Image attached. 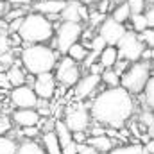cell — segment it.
Listing matches in <instances>:
<instances>
[{
	"label": "cell",
	"mask_w": 154,
	"mask_h": 154,
	"mask_svg": "<svg viewBox=\"0 0 154 154\" xmlns=\"http://www.w3.org/2000/svg\"><path fill=\"white\" fill-rule=\"evenodd\" d=\"M90 113L97 124L120 131L134 113V99L122 86L106 88L91 100Z\"/></svg>",
	"instance_id": "1"
},
{
	"label": "cell",
	"mask_w": 154,
	"mask_h": 154,
	"mask_svg": "<svg viewBox=\"0 0 154 154\" xmlns=\"http://www.w3.org/2000/svg\"><path fill=\"white\" fill-rule=\"evenodd\" d=\"M59 52L54 47H48L47 43L36 45H25L20 52V63L27 74L41 75L48 74L57 66Z\"/></svg>",
	"instance_id": "2"
},
{
	"label": "cell",
	"mask_w": 154,
	"mask_h": 154,
	"mask_svg": "<svg viewBox=\"0 0 154 154\" xmlns=\"http://www.w3.org/2000/svg\"><path fill=\"white\" fill-rule=\"evenodd\" d=\"M56 29L52 22L39 13H29L23 18V25L20 27L18 34L23 39L25 45H36V43H47L56 38Z\"/></svg>",
	"instance_id": "3"
},
{
	"label": "cell",
	"mask_w": 154,
	"mask_h": 154,
	"mask_svg": "<svg viewBox=\"0 0 154 154\" xmlns=\"http://www.w3.org/2000/svg\"><path fill=\"white\" fill-rule=\"evenodd\" d=\"M151 63H147V61H136V63H133L129 68H127V72L122 75V82H120V86L122 88H125L131 95H140V93H143L145 91V86H147V82H149V79H151Z\"/></svg>",
	"instance_id": "4"
},
{
	"label": "cell",
	"mask_w": 154,
	"mask_h": 154,
	"mask_svg": "<svg viewBox=\"0 0 154 154\" xmlns=\"http://www.w3.org/2000/svg\"><path fill=\"white\" fill-rule=\"evenodd\" d=\"M82 38V25L81 23H72V22H63L61 27L56 31V38L52 39V47L59 54H68V50L79 43Z\"/></svg>",
	"instance_id": "5"
},
{
	"label": "cell",
	"mask_w": 154,
	"mask_h": 154,
	"mask_svg": "<svg viewBox=\"0 0 154 154\" xmlns=\"http://www.w3.org/2000/svg\"><path fill=\"white\" fill-rule=\"evenodd\" d=\"M116 48H118V57L120 59H125L129 63H136V61H142V54L147 48V45L140 38V34H136L133 31H127L125 36L116 45Z\"/></svg>",
	"instance_id": "6"
},
{
	"label": "cell",
	"mask_w": 154,
	"mask_h": 154,
	"mask_svg": "<svg viewBox=\"0 0 154 154\" xmlns=\"http://www.w3.org/2000/svg\"><path fill=\"white\" fill-rule=\"evenodd\" d=\"M90 120H91V113H90V106H74L66 109L65 115V122L70 127L72 133H79V131H88L90 129Z\"/></svg>",
	"instance_id": "7"
},
{
	"label": "cell",
	"mask_w": 154,
	"mask_h": 154,
	"mask_svg": "<svg viewBox=\"0 0 154 154\" xmlns=\"http://www.w3.org/2000/svg\"><path fill=\"white\" fill-rule=\"evenodd\" d=\"M11 104L14 106V109H27V108H36L38 106L39 97L36 95L32 86H18L11 90Z\"/></svg>",
	"instance_id": "8"
},
{
	"label": "cell",
	"mask_w": 154,
	"mask_h": 154,
	"mask_svg": "<svg viewBox=\"0 0 154 154\" xmlns=\"http://www.w3.org/2000/svg\"><path fill=\"white\" fill-rule=\"evenodd\" d=\"M125 32H127V25L116 22L113 16L106 18V22L99 27V36L106 39V43L109 47H116L120 43V39L125 36Z\"/></svg>",
	"instance_id": "9"
},
{
	"label": "cell",
	"mask_w": 154,
	"mask_h": 154,
	"mask_svg": "<svg viewBox=\"0 0 154 154\" xmlns=\"http://www.w3.org/2000/svg\"><path fill=\"white\" fill-rule=\"evenodd\" d=\"M34 91L39 99H45V100H50L56 93V88H57V79L52 72L48 74H41L36 75V82H34Z\"/></svg>",
	"instance_id": "10"
},
{
	"label": "cell",
	"mask_w": 154,
	"mask_h": 154,
	"mask_svg": "<svg viewBox=\"0 0 154 154\" xmlns=\"http://www.w3.org/2000/svg\"><path fill=\"white\" fill-rule=\"evenodd\" d=\"M102 82V77L100 75H91V74H86V75L81 77V81L77 82V86L74 88V95H75L77 100H84L88 97H91V93L100 86Z\"/></svg>",
	"instance_id": "11"
},
{
	"label": "cell",
	"mask_w": 154,
	"mask_h": 154,
	"mask_svg": "<svg viewBox=\"0 0 154 154\" xmlns=\"http://www.w3.org/2000/svg\"><path fill=\"white\" fill-rule=\"evenodd\" d=\"M11 120L14 125L25 129V127H36L41 124V115L38 113L36 108H27V109H14Z\"/></svg>",
	"instance_id": "12"
},
{
	"label": "cell",
	"mask_w": 154,
	"mask_h": 154,
	"mask_svg": "<svg viewBox=\"0 0 154 154\" xmlns=\"http://www.w3.org/2000/svg\"><path fill=\"white\" fill-rule=\"evenodd\" d=\"M65 5H66V2H61V0H38L32 5V13H39V14H45V16L61 14Z\"/></svg>",
	"instance_id": "13"
},
{
	"label": "cell",
	"mask_w": 154,
	"mask_h": 154,
	"mask_svg": "<svg viewBox=\"0 0 154 154\" xmlns=\"http://www.w3.org/2000/svg\"><path fill=\"white\" fill-rule=\"evenodd\" d=\"M81 77L82 75H81V70H79L77 65L66 68V70H56V79H57V82L65 84L66 88H75L77 82L81 81Z\"/></svg>",
	"instance_id": "14"
},
{
	"label": "cell",
	"mask_w": 154,
	"mask_h": 154,
	"mask_svg": "<svg viewBox=\"0 0 154 154\" xmlns=\"http://www.w3.org/2000/svg\"><path fill=\"white\" fill-rule=\"evenodd\" d=\"M88 143H90L93 149H97L100 154L111 152L116 147V140L111 138V136H108V134H104V136H90V138H88Z\"/></svg>",
	"instance_id": "15"
},
{
	"label": "cell",
	"mask_w": 154,
	"mask_h": 154,
	"mask_svg": "<svg viewBox=\"0 0 154 154\" xmlns=\"http://www.w3.org/2000/svg\"><path fill=\"white\" fill-rule=\"evenodd\" d=\"M41 145L47 151V154H63V147L61 142L56 134V131H48L41 134Z\"/></svg>",
	"instance_id": "16"
},
{
	"label": "cell",
	"mask_w": 154,
	"mask_h": 154,
	"mask_svg": "<svg viewBox=\"0 0 154 154\" xmlns=\"http://www.w3.org/2000/svg\"><path fill=\"white\" fill-rule=\"evenodd\" d=\"M81 2L68 0L63 13H61V22H72V23H81Z\"/></svg>",
	"instance_id": "17"
},
{
	"label": "cell",
	"mask_w": 154,
	"mask_h": 154,
	"mask_svg": "<svg viewBox=\"0 0 154 154\" xmlns=\"http://www.w3.org/2000/svg\"><path fill=\"white\" fill-rule=\"evenodd\" d=\"M54 131H56V134L61 142V147H66L68 143L74 142V133L70 131V127L66 125L65 120H56V129Z\"/></svg>",
	"instance_id": "18"
},
{
	"label": "cell",
	"mask_w": 154,
	"mask_h": 154,
	"mask_svg": "<svg viewBox=\"0 0 154 154\" xmlns=\"http://www.w3.org/2000/svg\"><path fill=\"white\" fill-rule=\"evenodd\" d=\"M118 48L116 47H106L104 50H102V54H100V57H99V63L104 66V68H113L116 63H118Z\"/></svg>",
	"instance_id": "19"
},
{
	"label": "cell",
	"mask_w": 154,
	"mask_h": 154,
	"mask_svg": "<svg viewBox=\"0 0 154 154\" xmlns=\"http://www.w3.org/2000/svg\"><path fill=\"white\" fill-rule=\"evenodd\" d=\"M7 77H9V82L13 88H18V86H23L27 82V72L20 68V65H13L9 70H7Z\"/></svg>",
	"instance_id": "20"
},
{
	"label": "cell",
	"mask_w": 154,
	"mask_h": 154,
	"mask_svg": "<svg viewBox=\"0 0 154 154\" xmlns=\"http://www.w3.org/2000/svg\"><path fill=\"white\" fill-rule=\"evenodd\" d=\"M147 29H151V27H149V22H147L145 13H142V14H133V16H131V25H127V31H133V32H136V34H143Z\"/></svg>",
	"instance_id": "21"
},
{
	"label": "cell",
	"mask_w": 154,
	"mask_h": 154,
	"mask_svg": "<svg viewBox=\"0 0 154 154\" xmlns=\"http://www.w3.org/2000/svg\"><path fill=\"white\" fill-rule=\"evenodd\" d=\"M16 154H47V151L43 149V145L38 143L36 140H25V142L18 143Z\"/></svg>",
	"instance_id": "22"
},
{
	"label": "cell",
	"mask_w": 154,
	"mask_h": 154,
	"mask_svg": "<svg viewBox=\"0 0 154 154\" xmlns=\"http://www.w3.org/2000/svg\"><path fill=\"white\" fill-rule=\"evenodd\" d=\"M108 154H149L145 145L142 143H125V145H116L111 152Z\"/></svg>",
	"instance_id": "23"
},
{
	"label": "cell",
	"mask_w": 154,
	"mask_h": 154,
	"mask_svg": "<svg viewBox=\"0 0 154 154\" xmlns=\"http://www.w3.org/2000/svg\"><path fill=\"white\" fill-rule=\"evenodd\" d=\"M111 16L115 18L116 22H120V23H125L127 20H131L133 13H131L129 4H127V2H124V4H120V5H115V7H113V13H111Z\"/></svg>",
	"instance_id": "24"
},
{
	"label": "cell",
	"mask_w": 154,
	"mask_h": 154,
	"mask_svg": "<svg viewBox=\"0 0 154 154\" xmlns=\"http://www.w3.org/2000/svg\"><path fill=\"white\" fill-rule=\"evenodd\" d=\"M88 54H90V48H88V47H84V45L79 41V43H75V45L68 50V54H66V56H70L75 63H84V61H86V57H88Z\"/></svg>",
	"instance_id": "25"
},
{
	"label": "cell",
	"mask_w": 154,
	"mask_h": 154,
	"mask_svg": "<svg viewBox=\"0 0 154 154\" xmlns=\"http://www.w3.org/2000/svg\"><path fill=\"white\" fill-rule=\"evenodd\" d=\"M18 143L11 136H0V154H16Z\"/></svg>",
	"instance_id": "26"
},
{
	"label": "cell",
	"mask_w": 154,
	"mask_h": 154,
	"mask_svg": "<svg viewBox=\"0 0 154 154\" xmlns=\"http://www.w3.org/2000/svg\"><path fill=\"white\" fill-rule=\"evenodd\" d=\"M102 82L108 86V88H116V86H120V82H122V75L116 72V70H106L104 74H102Z\"/></svg>",
	"instance_id": "27"
},
{
	"label": "cell",
	"mask_w": 154,
	"mask_h": 154,
	"mask_svg": "<svg viewBox=\"0 0 154 154\" xmlns=\"http://www.w3.org/2000/svg\"><path fill=\"white\" fill-rule=\"evenodd\" d=\"M143 102H145V108H149V109L154 113V75L149 79V82H147V86H145Z\"/></svg>",
	"instance_id": "28"
},
{
	"label": "cell",
	"mask_w": 154,
	"mask_h": 154,
	"mask_svg": "<svg viewBox=\"0 0 154 154\" xmlns=\"http://www.w3.org/2000/svg\"><path fill=\"white\" fill-rule=\"evenodd\" d=\"M29 13H27V9L25 7H20V5H14L11 11H7V14H5V22L9 23V22H13V20H18V18H25Z\"/></svg>",
	"instance_id": "29"
},
{
	"label": "cell",
	"mask_w": 154,
	"mask_h": 154,
	"mask_svg": "<svg viewBox=\"0 0 154 154\" xmlns=\"http://www.w3.org/2000/svg\"><path fill=\"white\" fill-rule=\"evenodd\" d=\"M140 124H142V125H145L149 131L154 129V113L149 109V108H145V109L140 113Z\"/></svg>",
	"instance_id": "30"
},
{
	"label": "cell",
	"mask_w": 154,
	"mask_h": 154,
	"mask_svg": "<svg viewBox=\"0 0 154 154\" xmlns=\"http://www.w3.org/2000/svg\"><path fill=\"white\" fill-rule=\"evenodd\" d=\"M108 47V43H106V39L102 38V36H93V38L90 39V50H93V52H99V54H102V50Z\"/></svg>",
	"instance_id": "31"
},
{
	"label": "cell",
	"mask_w": 154,
	"mask_h": 154,
	"mask_svg": "<svg viewBox=\"0 0 154 154\" xmlns=\"http://www.w3.org/2000/svg\"><path fill=\"white\" fill-rule=\"evenodd\" d=\"M133 14H142L147 11V0H127Z\"/></svg>",
	"instance_id": "32"
},
{
	"label": "cell",
	"mask_w": 154,
	"mask_h": 154,
	"mask_svg": "<svg viewBox=\"0 0 154 154\" xmlns=\"http://www.w3.org/2000/svg\"><path fill=\"white\" fill-rule=\"evenodd\" d=\"M90 23H91V27H100L104 22H106V14L104 13H99V11H93L91 14H90V20H88Z\"/></svg>",
	"instance_id": "33"
},
{
	"label": "cell",
	"mask_w": 154,
	"mask_h": 154,
	"mask_svg": "<svg viewBox=\"0 0 154 154\" xmlns=\"http://www.w3.org/2000/svg\"><path fill=\"white\" fill-rule=\"evenodd\" d=\"M0 65L9 70L13 65H16V61H14V57H13L11 52H5V54H0Z\"/></svg>",
	"instance_id": "34"
},
{
	"label": "cell",
	"mask_w": 154,
	"mask_h": 154,
	"mask_svg": "<svg viewBox=\"0 0 154 154\" xmlns=\"http://www.w3.org/2000/svg\"><path fill=\"white\" fill-rule=\"evenodd\" d=\"M9 48H11V38L5 32H0V54L9 52Z\"/></svg>",
	"instance_id": "35"
},
{
	"label": "cell",
	"mask_w": 154,
	"mask_h": 154,
	"mask_svg": "<svg viewBox=\"0 0 154 154\" xmlns=\"http://www.w3.org/2000/svg\"><path fill=\"white\" fill-rule=\"evenodd\" d=\"M140 38L143 39V43H145L149 48L154 50V29H147L143 34H140Z\"/></svg>",
	"instance_id": "36"
},
{
	"label": "cell",
	"mask_w": 154,
	"mask_h": 154,
	"mask_svg": "<svg viewBox=\"0 0 154 154\" xmlns=\"http://www.w3.org/2000/svg\"><path fill=\"white\" fill-rule=\"evenodd\" d=\"M39 134V127H25L22 129V136H25L27 140H36V136Z\"/></svg>",
	"instance_id": "37"
},
{
	"label": "cell",
	"mask_w": 154,
	"mask_h": 154,
	"mask_svg": "<svg viewBox=\"0 0 154 154\" xmlns=\"http://www.w3.org/2000/svg\"><path fill=\"white\" fill-rule=\"evenodd\" d=\"M11 122L7 116H0V136H5V133L11 131Z\"/></svg>",
	"instance_id": "38"
},
{
	"label": "cell",
	"mask_w": 154,
	"mask_h": 154,
	"mask_svg": "<svg viewBox=\"0 0 154 154\" xmlns=\"http://www.w3.org/2000/svg\"><path fill=\"white\" fill-rule=\"evenodd\" d=\"M106 70H108V68H104L100 63H95V65H91V66L88 68V74H91V75H102Z\"/></svg>",
	"instance_id": "39"
},
{
	"label": "cell",
	"mask_w": 154,
	"mask_h": 154,
	"mask_svg": "<svg viewBox=\"0 0 154 154\" xmlns=\"http://www.w3.org/2000/svg\"><path fill=\"white\" fill-rule=\"evenodd\" d=\"M88 138H90V136H88V133H84V131L74 133V142L79 143V145H81V143H88Z\"/></svg>",
	"instance_id": "40"
},
{
	"label": "cell",
	"mask_w": 154,
	"mask_h": 154,
	"mask_svg": "<svg viewBox=\"0 0 154 154\" xmlns=\"http://www.w3.org/2000/svg\"><path fill=\"white\" fill-rule=\"evenodd\" d=\"M79 154H100L97 149H93L90 143H81L79 145Z\"/></svg>",
	"instance_id": "41"
},
{
	"label": "cell",
	"mask_w": 154,
	"mask_h": 154,
	"mask_svg": "<svg viewBox=\"0 0 154 154\" xmlns=\"http://www.w3.org/2000/svg\"><path fill=\"white\" fill-rule=\"evenodd\" d=\"M63 154H79V143L72 142L66 147H63Z\"/></svg>",
	"instance_id": "42"
},
{
	"label": "cell",
	"mask_w": 154,
	"mask_h": 154,
	"mask_svg": "<svg viewBox=\"0 0 154 154\" xmlns=\"http://www.w3.org/2000/svg\"><path fill=\"white\" fill-rule=\"evenodd\" d=\"M0 88H13L11 82H9L7 72H0Z\"/></svg>",
	"instance_id": "43"
},
{
	"label": "cell",
	"mask_w": 154,
	"mask_h": 154,
	"mask_svg": "<svg viewBox=\"0 0 154 154\" xmlns=\"http://www.w3.org/2000/svg\"><path fill=\"white\" fill-rule=\"evenodd\" d=\"M145 16H147L149 27H151V29H154V5H152V7H149V9L145 11Z\"/></svg>",
	"instance_id": "44"
},
{
	"label": "cell",
	"mask_w": 154,
	"mask_h": 154,
	"mask_svg": "<svg viewBox=\"0 0 154 154\" xmlns=\"http://www.w3.org/2000/svg\"><path fill=\"white\" fill-rule=\"evenodd\" d=\"M108 7H109V0H100V2L97 4V11H99V13H104V14H106Z\"/></svg>",
	"instance_id": "45"
},
{
	"label": "cell",
	"mask_w": 154,
	"mask_h": 154,
	"mask_svg": "<svg viewBox=\"0 0 154 154\" xmlns=\"http://www.w3.org/2000/svg\"><path fill=\"white\" fill-rule=\"evenodd\" d=\"M13 5H20V7H25V5H31L32 0H9Z\"/></svg>",
	"instance_id": "46"
},
{
	"label": "cell",
	"mask_w": 154,
	"mask_h": 154,
	"mask_svg": "<svg viewBox=\"0 0 154 154\" xmlns=\"http://www.w3.org/2000/svg\"><path fill=\"white\" fill-rule=\"evenodd\" d=\"M7 14V2H0V20L5 18Z\"/></svg>",
	"instance_id": "47"
},
{
	"label": "cell",
	"mask_w": 154,
	"mask_h": 154,
	"mask_svg": "<svg viewBox=\"0 0 154 154\" xmlns=\"http://www.w3.org/2000/svg\"><path fill=\"white\" fill-rule=\"evenodd\" d=\"M145 149H147V152L149 154H154V138H151V140L145 143Z\"/></svg>",
	"instance_id": "48"
},
{
	"label": "cell",
	"mask_w": 154,
	"mask_h": 154,
	"mask_svg": "<svg viewBox=\"0 0 154 154\" xmlns=\"http://www.w3.org/2000/svg\"><path fill=\"white\" fill-rule=\"evenodd\" d=\"M100 0H81V4H84V5H97Z\"/></svg>",
	"instance_id": "49"
},
{
	"label": "cell",
	"mask_w": 154,
	"mask_h": 154,
	"mask_svg": "<svg viewBox=\"0 0 154 154\" xmlns=\"http://www.w3.org/2000/svg\"><path fill=\"white\" fill-rule=\"evenodd\" d=\"M151 68H152V70H154V57H152V59H151Z\"/></svg>",
	"instance_id": "50"
},
{
	"label": "cell",
	"mask_w": 154,
	"mask_h": 154,
	"mask_svg": "<svg viewBox=\"0 0 154 154\" xmlns=\"http://www.w3.org/2000/svg\"><path fill=\"white\" fill-rule=\"evenodd\" d=\"M147 4H152L154 5V0H147Z\"/></svg>",
	"instance_id": "51"
},
{
	"label": "cell",
	"mask_w": 154,
	"mask_h": 154,
	"mask_svg": "<svg viewBox=\"0 0 154 154\" xmlns=\"http://www.w3.org/2000/svg\"><path fill=\"white\" fill-rule=\"evenodd\" d=\"M0 2H9V0H0Z\"/></svg>",
	"instance_id": "52"
},
{
	"label": "cell",
	"mask_w": 154,
	"mask_h": 154,
	"mask_svg": "<svg viewBox=\"0 0 154 154\" xmlns=\"http://www.w3.org/2000/svg\"><path fill=\"white\" fill-rule=\"evenodd\" d=\"M61 2H68V0H61Z\"/></svg>",
	"instance_id": "53"
}]
</instances>
